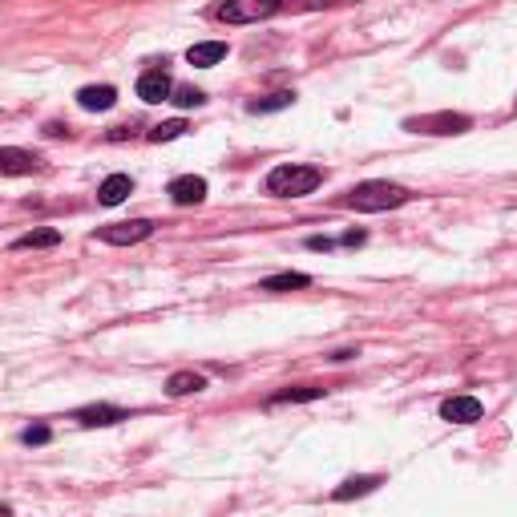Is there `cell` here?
I'll use <instances>...</instances> for the list:
<instances>
[{
  "label": "cell",
  "mask_w": 517,
  "mask_h": 517,
  "mask_svg": "<svg viewBox=\"0 0 517 517\" xmlns=\"http://www.w3.org/2000/svg\"><path fill=\"white\" fill-rule=\"evenodd\" d=\"M323 182V170L315 166H275L267 174V195L275 198H304Z\"/></svg>",
  "instance_id": "1"
},
{
  "label": "cell",
  "mask_w": 517,
  "mask_h": 517,
  "mask_svg": "<svg viewBox=\"0 0 517 517\" xmlns=\"http://www.w3.org/2000/svg\"><path fill=\"white\" fill-rule=\"evenodd\" d=\"M408 190L396 187V182H360V187L348 190V206H356V211L364 214H376V211H392V206H404L408 203Z\"/></svg>",
  "instance_id": "2"
},
{
  "label": "cell",
  "mask_w": 517,
  "mask_h": 517,
  "mask_svg": "<svg viewBox=\"0 0 517 517\" xmlns=\"http://www.w3.org/2000/svg\"><path fill=\"white\" fill-rule=\"evenodd\" d=\"M279 13V0H227L219 4V21L227 25H254V21H267Z\"/></svg>",
  "instance_id": "3"
},
{
  "label": "cell",
  "mask_w": 517,
  "mask_h": 517,
  "mask_svg": "<svg viewBox=\"0 0 517 517\" xmlns=\"http://www.w3.org/2000/svg\"><path fill=\"white\" fill-rule=\"evenodd\" d=\"M404 129H413V134H465L469 118L465 113H424V118H408Z\"/></svg>",
  "instance_id": "4"
},
{
  "label": "cell",
  "mask_w": 517,
  "mask_h": 517,
  "mask_svg": "<svg viewBox=\"0 0 517 517\" xmlns=\"http://www.w3.org/2000/svg\"><path fill=\"white\" fill-rule=\"evenodd\" d=\"M154 235V222L150 219H129V222H113V227H102V243L110 246H134L142 238Z\"/></svg>",
  "instance_id": "5"
},
{
  "label": "cell",
  "mask_w": 517,
  "mask_h": 517,
  "mask_svg": "<svg viewBox=\"0 0 517 517\" xmlns=\"http://www.w3.org/2000/svg\"><path fill=\"white\" fill-rule=\"evenodd\" d=\"M138 97H142L146 105L170 102V97H174V81H170L166 69H150V73L138 77Z\"/></svg>",
  "instance_id": "6"
},
{
  "label": "cell",
  "mask_w": 517,
  "mask_h": 517,
  "mask_svg": "<svg viewBox=\"0 0 517 517\" xmlns=\"http://www.w3.org/2000/svg\"><path fill=\"white\" fill-rule=\"evenodd\" d=\"M485 416V404L477 396H449L441 404V421L449 424H477Z\"/></svg>",
  "instance_id": "7"
},
{
  "label": "cell",
  "mask_w": 517,
  "mask_h": 517,
  "mask_svg": "<svg viewBox=\"0 0 517 517\" xmlns=\"http://www.w3.org/2000/svg\"><path fill=\"white\" fill-rule=\"evenodd\" d=\"M41 166V158H37L33 150H17V146H4L0 150V174H33V170Z\"/></svg>",
  "instance_id": "8"
},
{
  "label": "cell",
  "mask_w": 517,
  "mask_h": 517,
  "mask_svg": "<svg viewBox=\"0 0 517 517\" xmlns=\"http://www.w3.org/2000/svg\"><path fill=\"white\" fill-rule=\"evenodd\" d=\"M170 198L179 206H195L206 198V179H198V174H182V179L170 182Z\"/></svg>",
  "instance_id": "9"
},
{
  "label": "cell",
  "mask_w": 517,
  "mask_h": 517,
  "mask_svg": "<svg viewBox=\"0 0 517 517\" xmlns=\"http://www.w3.org/2000/svg\"><path fill=\"white\" fill-rule=\"evenodd\" d=\"M77 105L89 113L113 110V105H118V89H113V85H85L81 94H77Z\"/></svg>",
  "instance_id": "10"
},
{
  "label": "cell",
  "mask_w": 517,
  "mask_h": 517,
  "mask_svg": "<svg viewBox=\"0 0 517 517\" xmlns=\"http://www.w3.org/2000/svg\"><path fill=\"white\" fill-rule=\"evenodd\" d=\"M77 421H81L85 429H105V424L126 421V408H118V404H85V408H77Z\"/></svg>",
  "instance_id": "11"
},
{
  "label": "cell",
  "mask_w": 517,
  "mask_h": 517,
  "mask_svg": "<svg viewBox=\"0 0 517 517\" xmlns=\"http://www.w3.org/2000/svg\"><path fill=\"white\" fill-rule=\"evenodd\" d=\"M129 195H134V179H129V174H110V179L97 187V203L102 206H118V203H126Z\"/></svg>",
  "instance_id": "12"
},
{
  "label": "cell",
  "mask_w": 517,
  "mask_h": 517,
  "mask_svg": "<svg viewBox=\"0 0 517 517\" xmlns=\"http://www.w3.org/2000/svg\"><path fill=\"white\" fill-rule=\"evenodd\" d=\"M222 57H227V45H222V41H203V45H190V53H187V61H190V65H198V69L219 65Z\"/></svg>",
  "instance_id": "13"
},
{
  "label": "cell",
  "mask_w": 517,
  "mask_h": 517,
  "mask_svg": "<svg viewBox=\"0 0 517 517\" xmlns=\"http://www.w3.org/2000/svg\"><path fill=\"white\" fill-rule=\"evenodd\" d=\"M312 283V275L304 271H283V275H267L263 283H259V291H299Z\"/></svg>",
  "instance_id": "14"
},
{
  "label": "cell",
  "mask_w": 517,
  "mask_h": 517,
  "mask_svg": "<svg viewBox=\"0 0 517 517\" xmlns=\"http://www.w3.org/2000/svg\"><path fill=\"white\" fill-rule=\"evenodd\" d=\"M203 388H206V376H198V372H174L166 380L170 396H190V392H203Z\"/></svg>",
  "instance_id": "15"
},
{
  "label": "cell",
  "mask_w": 517,
  "mask_h": 517,
  "mask_svg": "<svg viewBox=\"0 0 517 517\" xmlns=\"http://www.w3.org/2000/svg\"><path fill=\"white\" fill-rule=\"evenodd\" d=\"M61 243V230H53V227H45V230H29V235H21L17 243V251H45V246H57Z\"/></svg>",
  "instance_id": "16"
},
{
  "label": "cell",
  "mask_w": 517,
  "mask_h": 517,
  "mask_svg": "<svg viewBox=\"0 0 517 517\" xmlns=\"http://www.w3.org/2000/svg\"><path fill=\"white\" fill-rule=\"evenodd\" d=\"M376 485H380V477H348V481H344L336 493H331V501H352V497H364V493H372Z\"/></svg>",
  "instance_id": "17"
},
{
  "label": "cell",
  "mask_w": 517,
  "mask_h": 517,
  "mask_svg": "<svg viewBox=\"0 0 517 517\" xmlns=\"http://www.w3.org/2000/svg\"><path fill=\"white\" fill-rule=\"evenodd\" d=\"M296 102V94L291 89H279V94H267V97H254L246 110L251 113H275V110H288V105Z\"/></svg>",
  "instance_id": "18"
},
{
  "label": "cell",
  "mask_w": 517,
  "mask_h": 517,
  "mask_svg": "<svg viewBox=\"0 0 517 517\" xmlns=\"http://www.w3.org/2000/svg\"><path fill=\"white\" fill-rule=\"evenodd\" d=\"M182 134H187V121L174 118V121H162V126H154L150 129V142L162 146V142H174V138H182Z\"/></svg>",
  "instance_id": "19"
},
{
  "label": "cell",
  "mask_w": 517,
  "mask_h": 517,
  "mask_svg": "<svg viewBox=\"0 0 517 517\" xmlns=\"http://www.w3.org/2000/svg\"><path fill=\"white\" fill-rule=\"evenodd\" d=\"M170 102H174V105H182V110H198V105L206 102V94H203V89H195V85H179Z\"/></svg>",
  "instance_id": "20"
},
{
  "label": "cell",
  "mask_w": 517,
  "mask_h": 517,
  "mask_svg": "<svg viewBox=\"0 0 517 517\" xmlns=\"http://www.w3.org/2000/svg\"><path fill=\"white\" fill-rule=\"evenodd\" d=\"M320 396H323V388H288V392H279V396H271V408L296 404V400H320Z\"/></svg>",
  "instance_id": "21"
},
{
  "label": "cell",
  "mask_w": 517,
  "mask_h": 517,
  "mask_svg": "<svg viewBox=\"0 0 517 517\" xmlns=\"http://www.w3.org/2000/svg\"><path fill=\"white\" fill-rule=\"evenodd\" d=\"M49 424H33V429H25V437H21V441H25V445H45V441H49Z\"/></svg>",
  "instance_id": "22"
},
{
  "label": "cell",
  "mask_w": 517,
  "mask_h": 517,
  "mask_svg": "<svg viewBox=\"0 0 517 517\" xmlns=\"http://www.w3.org/2000/svg\"><path fill=\"white\" fill-rule=\"evenodd\" d=\"M307 246H312V251H331L336 243H331L328 235H312V238H307Z\"/></svg>",
  "instance_id": "23"
},
{
  "label": "cell",
  "mask_w": 517,
  "mask_h": 517,
  "mask_svg": "<svg viewBox=\"0 0 517 517\" xmlns=\"http://www.w3.org/2000/svg\"><path fill=\"white\" fill-rule=\"evenodd\" d=\"M364 230H348V235H344V238H339V243H344V246H360V243H364Z\"/></svg>",
  "instance_id": "24"
},
{
  "label": "cell",
  "mask_w": 517,
  "mask_h": 517,
  "mask_svg": "<svg viewBox=\"0 0 517 517\" xmlns=\"http://www.w3.org/2000/svg\"><path fill=\"white\" fill-rule=\"evenodd\" d=\"M307 9H323V4H348V0H304Z\"/></svg>",
  "instance_id": "25"
}]
</instances>
